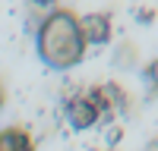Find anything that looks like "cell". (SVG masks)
<instances>
[{"label":"cell","instance_id":"1","mask_svg":"<svg viewBox=\"0 0 158 151\" xmlns=\"http://www.w3.org/2000/svg\"><path fill=\"white\" fill-rule=\"evenodd\" d=\"M38 54L54 69H70V66H76V63L82 60L85 44H82V35H79V19L70 10H54L41 22Z\"/></svg>","mask_w":158,"mask_h":151},{"label":"cell","instance_id":"2","mask_svg":"<svg viewBox=\"0 0 158 151\" xmlns=\"http://www.w3.org/2000/svg\"><path fill=\"white\" fill-rule=\"evenodd\" d=\"M79 35H82V44H104L111 38V19L104 13H89L79 19Z\"/></svg>","mask_w":158,"mask_h":151},{"label":"cell","instance_id":"3","mask_svg":"<svg viewBox=\"0 0 158 151\" xmlns=\"http://www.w3.org/2000/svg\"><path fill=\"white\" fill-rule=\"evenodd\" d=\"M67 120H70L73 129H89V126H95L98 110H95V104H92V98H85V95L70 98V104H67Z\"/></svg>","mask_w":158,"mask_h":151},{"label":"cell","instance_id":"4","mask_svg":"<svg viewBox=\"0 0 158 151\" xmlns=\"http://www.w3.org/2000/svg\"><path fill=\"white\" fill-rule=\"evenodd\" d=\"M89 98H92V104H95L98 113H101V110H120V107L127 104L117 85H101V88H95Z\"/></svg>","mask_w":158,"mask_h":151},{"label":"cell","instance_id":"5","mask_svg":"<svg viewBox=\"0 0 158 151\" xmlns=\"http://www.w3.org/2000/svg\"><path fill=\"white\" fill-rule=\"evenodd\" d=\"M0 151H32V138L22 129H3L0 132Z\"/></svg>","mask_w":158,"mask_h":151},{"label":"cell","instance_id":"6","mask_svg":"<svg viewBox=\"0 0 158 151\" xmlns=\"http://www.w3.org/2000/svg\"><path fill=\"white\" fill-rule=\"evenodd\" d=\"M0 104H3V88H0Z\"/></svg>","mask_w":158,"mask_h":151}]
</instances>
